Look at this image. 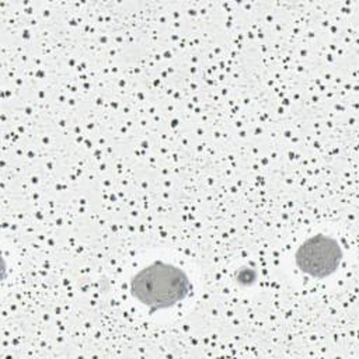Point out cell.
<instances>
[{"instance_id": "1", "label": "cell", "mask_w": 359, "mask_h": 359, "mask_svg": "<svg viewBox=\"0 0 359 359\" xmlns=\"http://www.w3.org/2000/svg\"><path fill=\"white\" fill-rule=\"evenodd\" d=\"M129 290L132 297L154 313L182 302L192 290V285L180 266L154 261L130 278Z\"/></svg>"}, {"instance_id": "2", "label": "cell", "mask_w": 359, "mask_h": 359, "mask_svg": "<svg viewBox=\"0 0 359 359\" xmlns=\"http://www.w3.org/2000/svg\"><path fill=\"white\" fill-rule=\"evenodd\" d=\"M344 258V251L334 237L316 234L304 240L294 252V262L300 272L325 279L338 271Z\"/></svg>"}, {"instance_id": "3", "label": "cell", "mask_w": 359, "mask_h": 359, "mask_svg": "<svg viewBox=\"0 0 359 359\" xmlns=\"http://www.w3.org/2000/svg\"><path fill=\"white\" fill-rule=\"evenodd\" d=\"M236 279L240 285H252L257 279V272L252 269V268H241L237 275H236Z\"/></svg>"}]
</instances>
